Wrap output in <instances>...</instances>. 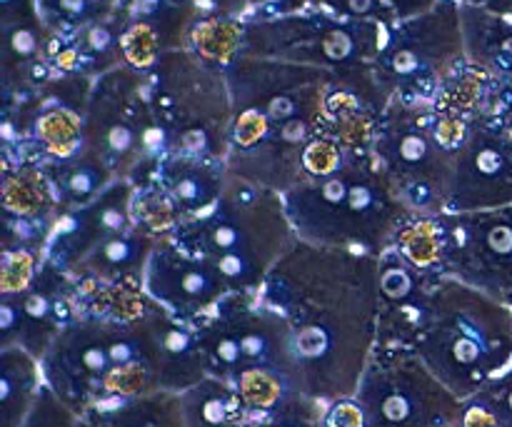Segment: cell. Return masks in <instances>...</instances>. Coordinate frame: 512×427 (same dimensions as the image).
I'll list each match as a JSON object with an SVG mask.
<instances>
[{
	"label": "cell",
	"instance_id": "cell-13",
	"mask_svg": "<svg viewBox=\"0 0 512 427\" xmlns=\"http://www.w3.org/2000/svg\"><path fill=\"white\" fill-rule=\"evenodd\" d=\"M158 180L178 208L180 220H193L218 203L228 180V165L170 155L158 168Z\"/></svg>",
	"mask_w": 512,
	"mask_h": 427
},
{
	"label": "cell",
	"instance_id": "cell-1",
	"mask_svg": "<svg viewBox=\"0 0 512 427\" xmlns=\"http://www.w3.org/2000/svg\"><path fill=\"white\" fill-rule=\"evenodd\" d=\"M258 298L288 323L303 393H358L378 345V258L295 238Z\"/></svg>",
	"mask_w": 512,
	"mask_h": 427
},
{
	"label": "cell",
	"instance_id": "cell-10",
	"mask_svg": "<svg viewBox=\"0 0 512 427\" xmlns=\"http://www.w3.org/2000/svg\"><path fill=\"white\" fill-rule=\"evenodd\" d=\"M143 288L160 308L185 323H198L233 295L205 260L180 248L175 238L158 240L145 268Z\"/></svg>",
	"mask_w": 512,
	"mask_h": 427
},
{
	"label": "cell",
	"instance_id": "cell-22",
	"mask_svg": "<svg viewBox=\"0 0 512 427\" xmlns=\"http://www.w3.org/2000/svg\"><path fill=\"white\" fill-rule=\"evenodd\" d=\"M45 265L43 250L5 248L0 250V298L18 295L35 283Z\"/></svg>",
	"mask_w": 512,
	"mask_h": 427
},
{
	"label": "cell",
	"instance_id": "cell-20",
	"mask_svg": "<svg viewBox=\"0 0 512 427\" xmlns=\"http://www.w3.org/2000/svg\"><path fill=\"white\" fill-rule=\"evenodd\" d=\"M133 220L135 228L158 240L173 238L178 225L183 223L178 208H175L170 195L165 193L158 180L150 185H143V188H135Z\"/></svg>",
	"mask_w": 512,
	"mask_h": 427
},
{
	"label": "cell",
	"instance_id": "cell-16",
	"mask_svg": "<svg viewBox=\"0 0 512 427\" xmlns=\"http://www.w3.org/2000/svg\"><path fill=\"white\" fill-rule=\"evenodd\" d=\"M3 218L8 220H45L58 218V200L43 173V165L23 160L13 168H3Z\"/></svg>",
	"mask_w": 512,
	"mask_h": 427
},
{
	"label": "cell",
	"instance_id": "cell-24",
	"mask_svg": "<svg viewBox=\"0 0 512 427\" xmlns=\"http://www.w3.org/2000/svg\"><path fill=\"white\" fill-rule=\"evenodd\" d=\"M323 427H368V415L355 398L335 400L323 415Z\"/></svg>",
	"mask_w": 512,
	"mask_h": 427
},
{
	"label": "cell",
	"instance_id": "cell-21",
	"mask_svg": "<svg viewBox=\"0 0 512 427\" xmlns=\"http://www.w3.org/2000/svg\"><path fill=\"white\" fill-rule=\"evenodd\" d=\"M235 390L243 398V403L248 405L253 413H265L275 410L278 405H283V400L288 398L290 388H300L298 380H293L290 375L275 373V370L265 368H248L233 380ZM303 393V388H300Z\"/></svg>",
	"mask_w": 512,
	"mask_h": 427
},
{
	"label": "cell",
	"instance_id": "cell-27",
	"mask_svg": "<svg viewBox=\"0 0 512 427\" xmlns=\"http://www.w3.org/2000/svg\"><path fill=\"white\" fill-rule=\"evenodd\" d=\"M505 120H508V125H510V130H512V105L508 110H505Z\"/></svg>",
	"mask_w": 512,
	"mask_h": 427
},
{
	"label": "cell",
	"instance_id": "cell-8",
	"mask_svg": "<svg viewBox=\"0 0 512 427\" xmlns=\"http://www.w3.org/2000/svg\"><path fill=\"white\" fill-rule=\"evenodd\" d=\"M512 205V130L505 115H475L460 148L445 213H475Z\"/></svg>",
	"mask_w": 512,
	"mask_h": 427
},
{
	"label": "cell",
	"instance_id": "cell-4",
	"mask_svg": "<svg viewBox=\"0 0 512 427\" xmlns=\"http://www.w3.org/2000/svg\"><path fill=\"white\" fill-rule=\"evenodd\" d=\"M433 315L413 350L460 400L512 373V308L455 278L433 280Z\"/></svg>",
	"mask_w": 512,
	"mask_h": 427
},
{
	"label": "cell",
	"instance_id": "cell-2",
	"mask_svg": "<svg viewBox=\"0 0 512 427\" xmlns=\"http://www.w3.org/2000/svg\"><path fill=\"white\" fill-rule=\"evenodd\" d=\"M173 238L205 260L230 293L255 295L298 235L283 195L228 173L218 203L180 223Z\"/></svg>",
	"mask_w": 512,
	"mask_h": 427
},
{
	"label": "cell",
	"instance_id": "cell-3",
	"mask_svg": "<svg viewBox=\"0 0 512 427\" xmlns=\"http://www.w3.org/2000/svg\"><path fill=\"white\" fill-rule=\"evenodd\" d=\"M283 200L300 240L373 258L413 215L370 153L355 155L330 178L295 185Z\"/></svg>",
	"mask_w": 512,
	"mask_h": 427
},
{
	"label": "cell",
	"instance_id": "cell-15",
	"mask_svg": "<svg viewBox=\"0 0 512 427\" xmlns=\"http://www.w3.org/2000/svg\"><path fill=\"white\" fill-rule=\"evenodd\" d=\"M40 165H43L45 178H48L55 200H58V213L85 208L110 183L118 180L98 155L85 148H80L78 153L65 160H48V163Z\"/></svg>",
	"mask_w": 512,
	"mask_h": 427
},
{
	"label": "cell",
	"instance_id": "cell-25",
	"mask_svg": "<svg viewBox=\"0 0 512 427\" xmlns=\"http://www.w3.org/2000/svg\"><path fill=\"white\" fill-rule=\"evenodd\" d=\"M483 8L493 10V13H503V15H512V0H490L488 5Z\"/></svg>",
	"mask_w": 512,
	"mask_h": 427
},
{
	"label": "cell",
	"instance_id": "cell-7",
	"mask_svg": "<svg viewBox=\"0 0 512 427\" xmlns=\"http://www.w3.org/2000/svg\"><path fill=\"white\" fill-rule=\"evenodd\" d=\"M443 278H455L512 308V205L440 215Z\"/></svg>",
	"mask_w": 512,
	"mask_h": 427
},
{
	"label": "cell",
	"instance_id": "cell-18",
	"mask_svg": "<svg viewBox=\"0 0 512 427\" xmlns=\"http://www.w3.org/2000/svg\"><path fill=\"white\" fill-rule=\"evenodd\" d=\"M393 250H398L410 265L430 275L443 273L445 233L440 215H410L395 233Z\"/></svg>",
	"mask_w": 512,
	"mask_h": 427
},
{
	"label": "cell",
	"instance_id": "cell-6",
	"mask_svg": "<svg viewBox=\"0 0 512 427\" xmlns=\"http://www.w3.org/2000/svg\"><path fill=\"white\" fill-rule=\"evenodd\" d=\"M358 385L368 427H453L463 400L450 393L413 348L375 345Z\"/></svg>",
	"mask_w": 512,
	"mask_h": 427
},
{
	"label": "cell",
	"instance_id": "cell-23",
	"mask_svg": "<svg viewBox=\"0 0 512 427\" xmlns=\"http://www.w3.org/2000/svg\"><path fill=\"white\" fill-rule=\"evenodd\" d=\"M20 427H78V423L73 420V410L53 390L43 388L33 410Z\"/></svg>",
	"mask_w": 512,
	"mask_h": 427
},
{
	"label": "cell",
	"instance_id": "cell-14",
	"mask_svg": "<svg viewBox=\"0 0 512 427\" xmlns=\"http://www.w3.org/2000/svg\"><path fill=\"white\" fill-rule=\"evenodd\" d=\"M78 427H185L183 395L160 390L133 400H98L80 413Z\"/></svg>",
	"mask_w": 512,
	"mask_h": 427
},
{
	"label": "cell",
	"instance_id": "cell-11",
	"mask_svg": "<svg viewBox=\"0 0 512 427\" xmlns=\"http://www.w3.org/2000/svg\"><path fill=\"white\" fill-rule=\"evenodd\" d=\"M135 185L128 178L110 183L90 205L68 213H58L48 245V260L68 273L95 245L135 228L133 220Z\"/></svg>",
	"mask_w": 512,
	"mask_h": 427
},
{
	"label": "cell",
	"instance_id": "cell-19",
	"mask_svg": "<svg viewBox=\"0 0 512 427\" xmlns=\"http://www.w3.org/2000/svg\"><path fill=\"white\" fill-rule=\"evenodd\" d=\"M35 3L53 33L75 35L98 20L110 18L118 0H35Z\"/></svg>",
	"mask_w": 512,
	"mask_h": 427
},
{
	"label": "cell",
	"instance_id": "cell-17",
	"mask_svg": "<svg viewBox=\"0 0 512 427\" xmlns=\"http://www.w3.org/2000/svg\"><path fill=\"white\" fill-rule=\"evenodd\" d=\"M38 358L23 348H3L0 353V408L3 427H20L40 395Z\"/></svg>",
	"mask_w": 512,
	"mask_h": 427
},
{
	"label": "cell",
	"instance_id": "cell-9",
	"mask_svg": "<svg viewBox=\"0 0 512 427\" xmlns=\"http://www.w3.org/2000/svg\"><path fill=\"white\" fill-rule=\"evenodd\" d=\"M78 320L73 280L45 260L35 283L18 295L0 298L3 348H23L43 360L53 340Z\"/></svg>",
	"mask_w": 512,
	"mask_h": 427
},
{
	"label": "cell",
	"instance_id": "cell-26",
	"mask_svg": "<svg viewBox=\"0 0 512 427\" xmlns=\"http://www.w3.org/2000/svg\"><path fill=\"white\" fill-rule=\"evenodd\" d=\"M490 0H460V5H475V8H483V5H488Z\"/></svg>",
	"mask_w": 512,
	"mask_h": 427
},
{
	"label": "cell",
	"instance_id": "cell-5",
	"mask_svg": "<svg viewBox=\"0 0 512 427\" xmlns=\"http://www.w3.org/2000/svg\"><path fill=\"white\" fill-rule=\"evenodd\" d=\"M433 103L388 110L375 130L370 155L405 208L415 215H443L448 210L450 183L458 155L440 148L433 135Z\"/></svg>",
	"mask_w": 512,
	"mask_h": 427
},
{
	"label": "cell",
	"instance_id": "cell-12",
	"mask_svg": "<svg viewBox=\"0 0 512 427\" xmlns=\"http://www.w3.org/2000/svg\"><path fill=\"white\" fill-rule=\"evenodd\" d=\"M158 238L133 228L95 245L75 268H70V278H90L103 285H138L143 288L145 268L150 263Z\"/></svg>",
	"mask_w": 512,
	"mask_h": 427
}]
</instances>
